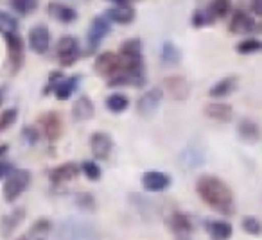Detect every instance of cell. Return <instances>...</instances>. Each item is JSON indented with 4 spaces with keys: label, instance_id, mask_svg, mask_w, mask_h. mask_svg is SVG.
Instances as JSON below:
<instances>
[{
    "label": "cell",
    "instance_id": "obj_1",
    "mask_svg": "<svg viewBox=\"0 0 262 240\" xmlns=\"http://www.w3.org/2000/svg\"><path fill=\"white\" fill-rule=\"evenodd\" d=\"M196 192L203 203H207L212 210L223 215H232L235 211V199L230 186L217 176L205 174L198 179Z\"/></svg>",
    "mask_w": 262,
    "mask_h": 240
},
{
    "label": "cell",
    "instance_id": "obj_2",
    "mask_svg": "<svg viewBox=\"0 0 262 240\" xmlns=\"http://www.w3.org/2000/svg\"><path fill=\"white\" fill-rule=\"evenodd\" d=\"M59 240H101L97 228L83 219H67L58 228Z\"/></svg>",
    "mask_w": 262,
    "mask_h": 240
},
{
    "label": "cell",
    "instance_id": "obj_3",
    "mask_svg": "<svg viewBox=\"0 0 262 240\" xmlns=\"http://www.w3.org/2000/svg\"><path fill=\"white\" fill-rule=\"evenodd\" d=\"M6 47H8V61H6V68H8L9 76H16L20 68L24 66L26 61V43H24L22 36L18 33H8L4 34Z\"/></svg>",
    "mask_w": 262,
    "mask_h": 240
},
{
    "label": "cell",
    "instance_id": "obj_4",
    "mask_svg": "<svg viewBox=\"0 0 262 240\" xmlns=\"http://www.w3.org/2000/svg\"><path fill=\"white\" fill-rule=\"evenodd\" d=\"M29 181H31V176L27 171H13L11 174L6 178L4 190H2L6 203H13L16 197L22 196L27 186H29Z\"/></svg>",
    "mask_w": 262,
    "mask_h": 240
},
{
    "label": "cell",
    "instance_id": "obj_5",
    "mask_svg": "<svg viewBox=\"0 0 262 240\" xmlns=\"http://www.w3.org/2000/svg\"><path fill=\"white\" fill-rule=\"evenodd\" d=\"M112 31V22L108 20V16H95L90 22L88 27V34H86V45H88V52H95L97 47L101 45V41Z\"/></svg>",
    "mask_w": 262,
    "mask_h": 240
},
{
    "label": "cell",
    "instance_id": "obj_6",
    "mask_svg": "<svg viewBox=\"0 0 262 240\" xmlns=\"http://www.w3.org/2000/svg\"><path fill=\"white\" fill-rule=\"evenodd\" d=\"M94 70L97 76L112 79L113 76H117L122 70V59H120L119 54H113V52H102L95 58Z\"/></svg>",
    "mask_w": 262,
    "mask_h": 240
},
{
    "label": "cell",
    "instance_id": "obj_7",
    "mask_svg": "<svg viewBox=\"0 0 262 240\" xmlns=\"http://www.w3.org/2000/svg\"><path fill=\"white\" fill-rule=\"evenodd\" d=\"M56 52H58V59L61 66H70L77 61L79 58V43L74 36H63L56 45Z\"/></svg>",
    "mask_w": 262,
    "mask_h": 240
},
{
    "label": "cell",
    "instance_id": "obj_8",
    "mask_svg": "<svg viewBox=\"0 0 262 240\" xmlns=\"http://www.w3.org/2000/svg\"><path fill=\"white\" fill-rule=\"evenodd\" d=\"M162 99H164V90L160 86H155L151 90H147L142 97L137 101V111L142 116H151L155 115V111L160 106Z\"/></svg>",
    "mask_w": 262,
    "mask_h": 240
},
{
    "label": "cell",
    "instance_id": "obj_9",
    "mask_svg": "<svg viewBox=\"0 0 262 240\" xmlns=\"http://www.w3.org/2000/svg\"><path fill=\"white\" fill-rule=\"evenodd\" d=\"M38 122H40L41 129H43V135L47 136L49 142H58L59 136L63 133V122H61V116L54 111H47L43 115L38 116Z\"/></svg>",
    "mask_w": 262,
    "mask_h": 240
},
{
    "label": "cell",
    "instance_id": "obj_10",
    "mask_svg": "<svg viewBox=\"0 0 262 240\" xmlns=\"http://www.w3.org/2000/svg\"><path fill=\"white\" fill-rule=\"evenodd\" d=\"M29 47L31 51H34L36 54H45L51 47V33H49V27L43 23H38L33 29L29 31Z\"/></svg>",
    "mask_w": 262,
    "mask_h": 240
},
{
    "label": "cell",
    "instance_id": "obj_11",
    "mask_svg": "<svg viewBox=\"0 0 262 240\" xmlns=\"http://www.w3.org/2000/svg\"><path fill=\"white\" fill-rule=\"evenodd\" d=\"M90 149H92V154H94L97 160H106L113 149L112 136L104 131H95L94 135L90 136Z\"/></svg>",
    "mask_w": 262,
    "mask_h": 240
},
{
    "label": "cell",
    "instance_id": "obj_12",
    "mask_svg": "<svg viewBox=\"0 0 262 240\" xmlns=\"http://www.w3.org/2000/svg\"><path fill=\"white\" fill-rule=\"evenodd\" d=\"M142 186L147 192H164L171 186V176L160 171H149L142 176Z\"/></svg>",
    "mask_w": 262,
    "mask_h": 240
},
{
    "label": "cell",
    "instance_id": "obj_13",
    "mask_svg": "<svg viewBox=\"0 0 262 240\" xmlns=\"http://www.w3.org/2000/svg\"><path fill=\"white\" fill-rule=\"evenodd\" d=\"M164 86H165V90L169 91V95H171L174 101H185V99L189 97L190 86H189V83H187L185 77H182V76L165 77Z\"/></svg>",
    "mask_w": 262,
    "mask_h": 240
},
{
    "label": "cell",
    "instance_id": "obj_14",
    "mask_svg": "<svg viewBox=\"0 0 262 240\" xmlns=\"http://www.w3.org/2000/svg\"><path fill=\"white\" fill-rule=\"evenodd\" d=\"M255 20L250 13L243 11V9H237L232 16V22H230V33L233 34H248L251 31H255Z\"/></svg>",
    "mask_w": 262,
    "mask_h": 240
},
{
    "label": "cell",
    "instance_id": "obj_15",
    "mask_svg": "<svg viewBox=\"0 0 262 240\" xmlns=\"http://www.w3.org/2000/svg\"><path fill=\"white\" fill-rule=\"evenodd\" d=\"M79 172V167L74 161H67L58 167H54L49 172V179H51L52 185H63V183H69L70 179H74Z\"/></svg>",
    "mask_w": 262,
    "mask_h": 240
},
{
    "label": "cell",
    "instance_id": "obj_16",
    "mask_svg": "<svg viewBox=\"0 0 262 240\" xmlns=\"http://www.w3.org/2000/svg\"><path fill=\"white\" fill-rule=\"evenodd\" d=\"M169 228H171V231L174 233L178 238H189L190 233H192V222H190V219L187 217V215L180 213V211H174V213L171 215V219H169Z\"/></svg>",
    "mask_w": 262,
    "mask_h": 240
},
{
    "label": "cell",
    "instance_id": "obj_17",
    "mask_svg": "<svg viewBox=\"0 0 262 240\" xmlns=\"http://www.w3.org/2000/svg\"><path fill=\"white\" fill-rule=\"evenodd\" d=\"M205 115L215 122L226 124L233 118V108L226 102H212V104L205 106Z\"/></svg>",
    "mask_w": 262,
    "mask_h": 240
},
{
    "label": "cell",
    "instance_id": "obj_18",
    "mask_svg": "<svg viewBox=\"0 0 262 240\" xmlns=\"http://www.w3.org/2000/svg\"><path fill=\"white\" fill-rule=\"evenodd\" d=\"M237 133H239V136L244 140V142L248 143H255L260 140L262 136V131H260V126L255 122V120L251 118H243L239 122V126H237Z\"/></svg>",
    "mask_w": 262,
    "mask_h": 240
},
{
    "label": "cell",
    "instance_id": "obj_19",
    "mask_svg": "<svg viewBox=\"0 0 262 240\" xmlns=\"http://www.w3.org/2000/svg\"><path fill=\"white\" fill-rule=\"evenodd\" d=\"M94 111H95V106L92 102L90 97L83 95L79 97L72 106V118L76 122H84V120H90L94 116Z\"/></svg>",
    "mask_w": 262,
    "mask_h": 240
},
{
    "label": "cell",
    "instance_id": "obj_20",
    "mask_svg": "<svg viewBox=\"0 0 262 240\" xmlns=\"http://www.w3.org/2000/svg\"><path fill=\"white\" fill-rule=\"evenodd\" d=\"M47 9H49V15L61 23H70L77 18V13L70 6H65L61 2H49Z\"/></svg>",
    "mask_w": 262,
    "mask_h": 240
},
{
    "label": "cell",
    "instance_id": "obj_21",
    "mask_svg": "<svg viewBox=\"0 0 262 240\" xmlns=\"http://www.w3.org/2000/svg\"><path fill=\"white\" fill-rule=\"evenodd\" d=\"M79 81H81V76H70V77L63 76L61 79L58 81V84L54 86L52 93H54L56 97L59 99V101H67V99H69L70 95L74 93V90L77 88Z\"/></svg>",
    "mask_w": 262,
    "mask_h": 240
},
{
    "label": "cell",
    "instance_id": "obj_22",
    "mask_svg": "<svg viewBox=\"0 0 262 240\" xmlns=\"http://www.w3.org/2000/svg\"><path fill=\"white\" fill-rule=\"evenodd\" d=\"M237 77L235 76H228V77H223L221 81L214 84V86L208 90V95L214 99H221V97H228L230 93H233L237 88Z\"/></svg>",
    "mask_w": 262,
    "mask_h": 240
},
{
    "label": "cell",
    "instance_id": "obj_23",
    "mask_svg": "<svg viewBox=\"0 0 262 240\" xmlns=\"http://www.w3.org/2000/svg\"><path fill=\"white\" fill-rule=\"evenodd\" d=\"M106 16H108L110 22L124 26V23H129L135 20V9L131 8V6H117V8L108 9Z\"/></svg>",
    "mask_w": 262,
    "mask_h": 240
},
{
    "label": "cell",
    "instance_id": "obj_24",
    "mask_svg": "<svg viewBox=\"0 0 262 240\" xmlns=\"http://www.w3.org/2000/svg\"><path fill=\"white\" fill-rule=\"evenodd\" d=\"M24 219H26V210L24 208H16L15 211L4 215V219H2V235L11 236L13 231L24 222Z\"/></svg>",
    "mask_w": 262,
    "mask_h": 240
},
{
    "label": "cell",
    "instance_id": "obj_25",
    "mask_svg": "<svg viewBox=\"0 0 262 240\" xmlns=\"http://www.w3.org/2000/svg\"><path fill=\"white\" fill-rule=\"evenodd\" d=\"M207 229L215 240H228L232 236L233 229H232V224L230 222H225V221H212L207 224Z\"/></svg>",
    "mask_w": 262,
    "mask_h": 240
},
{
    "label": "cell",
    "instance_id": "obj_26",
    "mask_svg": "<svg viewBox=\"0 0 262 240\" xmlns=\"http://www.w3.org/2000/svg\"><path fill=\"white\" fill-rule=\"evenodd\" d=\"M162 61L167 66H174L182 61V51L172 41H164L162 45Z\"/></svg>",
    "mask_w": 262,
    "mask_h": 240
},
{
    "label": "cell",
    "instance_id": "obj_27",
    "mask_svg": "<svg viewBox=\"0 0 262 240\" xmlns=\"http://www.w3.org/2000/svg\"><path fill=\"white\" fill-rule=\"evenodd\" d=\"M235 51L243 56L248 54H257V52H262V40H257V38H246V40L239 41L235 47Z\"/></svg>",
    "mask_w": 262,
    "mask_h": 240
},
{
    "label": "cell",
    "instance_id": "obj_28",
    "mask_svg": "<svg viewBox=\"0 0 262 240\" xmlns=\"http://www.w3.org/2000/svg\"><path fill=\"white\" fill-rule=\"evenodd\" d=\"M203 158H205L203 153H201L200 149H196L194 146L185 149L182 154V161L185 163V167H189V169H194V167H198V165H201L203 163Z\"/></svg>",
    "mask_w": 262,
    "mask_h": 240
},
{
    "label": "cell",
    "instance_id": "obj_29",
    "mask_svg": "<svg viewBox=\"0 0 262 240\" xmlns=\"http://www.w3.org/2000/svg\"><path fill=\"white\" fill-rule=\"evenodd\" d=\"M208 11L215 20L225 18L232 11V0H212L210 6H208Z\"/></svg>",
    "mask_w": 262,
    "mask_h": 240
},
{
    "label": "cell",
    "instance_id": "obj_30",
    "mask_svg": "<svg viewBox=\"0 0 262 240\" xmlns=\"http://www.w3.org/2000/svg\"><path fill=\"white\" fill-rule=\"evenodd\" d=\"M127 106H129V101H127V97L122 93H113L106 99V108L113 113H122Z\"/></svg>",
    "mask_w": 262,
    "mask_h": 240
},
{
    "label": "cell",
    "instance_id": "obj_31",
    "mask_svg": "<svg viewBox=\"0 0 262 240\" xmlns=\"http://www.w3.org/2000/svg\"><path fill=\"white\" fill-rule=\"evenodd\" d=\"M215 22V18L210 15V11H205V9H196L192 15V27L196 29H201V27H207V26H212Z\"/></svg>",
    "mask_w": 262,
    "mask_h": 240
},
{
    "label": "cell",
    "instance_id": "obj_32",
    "mask_svg": "<svg viewBox=\"0 0 262 240\" xmlns=\"http://www.w3.org/2000/svg\"><path fill=\"white\" fill-rule=\"evenodd\" d=\"M16 31H18V20L9 15V13L0 11V33L8 34V33H16Z\"/></svg>",
    "mask_w": 262,
    "mask_h": 240
},
{
    "label": "cell",
    "instance_id": "obj_33",
    "mask_svg": "<svg viewBox=\"0 0 262 240\" xmlns=\"http://www.w3.org/2000/svg\"><path fill=\"white\" fill-rule=\"evenodd\" d=\"M9 6L18 15H27L38 8V0H9Z\"/></svg>",
    "mask_w": 262,
    "mask_h": 240
},
{
    "label": "cell",
    "instance_id": "obj_34",
    "mask_svg": "<svg viewBox=\"0 0 262 240\" xmlns=\"http://www.w3.org/2000/svg\"><path fill=\"white\" fill-rule=\"evenodd\" d=\"M241 226H243V229L248 233V235H262V222L258 221L257 217H251V215H246V217L243 219V222H241Z\"/></svg>",
    "mask_w": 262,
    "mask_h": 240
},
{
    "label": "cell",
    "instance_id": "obj_35",
    "mask_svg": "<svg viewBox=\"0 0 262 240\" xmlns=\"http://www.w3.org/2000/svg\"><path fill=\"white\" fill-rule=\"evenodd\" d=\"M81 171H83V174L86 176L90 181H97V179L101 178V169H99V165L95 163V161H84V163L81 165Z\"/></svg>",
    "mask_w": 262,
    "mask_h": 240
},
{
    "label": "cell",
    "instance_id": "obj_36",
    "mask_svg": "<svg viewBox=\"0 0 262 240\" xmlns=\"http://www.w3.org/2000/svg\"><path fill=\"white\" fill-rule=\"evenodd\" d=\"M16 118H18V111H16L15 108L2 111V115H0V131H4V129H8L9 126L15 124Z\"/></svg>",
    "mask_w": 262,
    "mask_h": 240
},
{
    "label": "cell",
    "instance_id": "obj_37",
    "mask_svg": "<svg viewBox=\"0 0 262 240\" xmlns=\"http://www.w3.org/2000/svg\"><path fill=\"white\" fill-rule=\"evenodd\" d=\"M76 203H77V206L84 211L95 210V199L92 194H79V196L76 197Z\"/></svg>",
    "mask_w": 262,
    "mask_h": 240
},
{
    "label": "cell",
    "instance_id": "obj_38",
    "mask_svg": "<svg viewBox=\"0 0 262 240\" xmlns=\"http://www.w3.org/2000/svg\"><path fill=\"white\" fill-rule=\"evenodd\" d=\"M22 136L27 143L34 146V143H38V140H40V131H38V128H34V126H26V128L22 129Z\"/></svg>",
    "mask_w": 262,
    "mask_h": 240
},
{
    "label": "cell",
    "instance_id": "obj_39",
    "mask_svg": "<svg viewBox=\"0 0 262 240\" xmlns=\"http://www.w3.org/2000/svg\"><path fill=\"white\" fill-rule=\"evenodd\" d=\"M13 171H15V167H13L9 161H0V179L8 178Z\"/></svg>",
    "mask_w": 262,
    "mask_h": 240
},
{
    "label": "cell",
    "instance_id": "obj_40",
    "mask_svg": "<svg viewBox=\"0 0 262 240\" xmlns=\"http://www.w3.org/2000/svg\"><path fill=\"white\" fill-rule=\"evenodd\" d=\"M251 11L255 15L262 16V0H251Z\"/></svg>",
    "mask_w": 262,
    "mask_h": 240
},
{
    "label": "cell",
    "instance_id": "obj_41",
    "mask_svg": "<svg viewBox=\"0 0 262 240\" xmlns=\"http://www.w3.org/2000/svg\"><path fill=\"white\" fill-rule=\"evenodd\" d=\"M18 240H45L43 236H38V235H33V233H27V235H24L22 238H18Z\"/></svg>",
    "mask_w": 262,
    "mask_h": 240
},
{
    "label": "cell",
    "instance_id": "obj_42",
    "mask_svg": "<svg viewBox=\"0 0 262 240\" xmlns=\"http://www.w3.org/2000/svg\"><path fill=\"white\" fill-rule=\"evenodd\" d=\"M108 2H113V4H117V6H127L129 0H108Z\"/></svg>",
    "mask_w": 262,
    "mask_h": 240
},
{
    "label": "cell",
    "instance_id": "obj_43",
    "mask_svg": "<svg viewBox=\"0 0 262 240\" xmlns=\"http://www.w3.org/2000/svg\"><path fill=\"white\" fill-rule=\"evenodd\" d=\"M6 153H8V146H0V158L4 156Z\"/></svg>",
    "mask_w": 262,
    "mask_h": 240
},
{
    "label": "cell",
    "instance_id": "obj_44",
    "mask_svg": "<svg viewBox=\"0 0 262 240\" xmlns=\"http://www.w3.org/2000/svg\"><path fill=\"white\" fill-rule=\"evenodd\" d=\"M2 101H4V90L0 88V104H2Z\"/></svg>",
    "mask_w": 262,
    "mask_h": 240
}]
</instances>
